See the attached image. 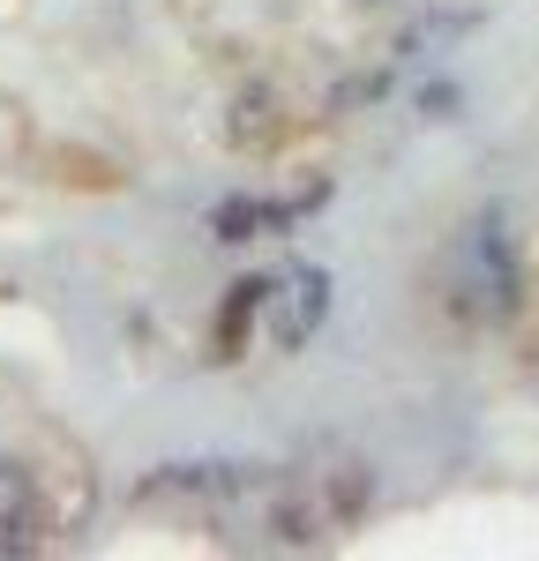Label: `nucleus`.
Listing matches in <instances>:
<instances>
[{"label":"nucleus","instance_id":"nucleus-1","mask_svg":"<svg viewBox=\"0 0 539 561\" xmlns=\"http://www.w3.org/2000/svg\"><path fill=\"white\" fill-rule=\"evenodd\" d=\"M465 293H472V314H488V322H509L517 307H525V270H517V248H509V232H502V217H480L472 225V248H465Z\"/></svg>","mask_w":539,"mask_h":561},{"label":"nucleus","instance_id":"nucleus-2","mask_svg":"<svg viewBox=\"0 0 539 561\" xmlns=\"http://www.w3.org/2000/svg\"><path fill=\"white\" fill-rule=\"evenodd\" d=\"M270 486V465H218V457H203V465H158L150 479H135V502H248V494H263Z\"/></svg>","mask_w":539,"mask_h":561},{"label":"nucleus","instance_id":"nucleus-3","mask_svg":"<svg viewBox=\"0 0 539 561\" xmlns=\"http://www.w3.org/2000/svg\"><path fill=\"white\" fill-rule=\"evenodd\" d=\"M270 337H277V352H300L330 322V270H314V262H300L293 277H285V293L270 285Z\"/></svg>","mask_w":539,"mask_h":561},{"label":"nucleus","instance_id":"nucleus-4","mask_svg":"<svg viewBox=\"0 0 539 561\" xmlns=\"http://www.w3.org/2000/svg\"><path fill=\"white\" fill-rule=\"evenodd\" d=\"M308 494H314V510H322V524L330 531H345V524L367 517V502H375V472H367V457H322V465H308Z\"/></svg>","mask_w":539,"mask_h":561},{"label":"nucleus","instance_id":"nucleus-5","mask_svg":"<svg viewBox=\"0 0 539 561\" xmlns=\"http://www.w3.org/2000/svg\"><path fill=\"white\" fill-rule=\"evenodd\" d=\"M45 547V502H38V479L23 457L0 449V554H38Z\"/></svg>","mask_w":539,"mask_h":561},{"label":"nucleus","instance_id":"nucleus-6","mask_svg":"<svg viewBox=\"0 0 539 561\" xmlns=\"http://www.w3.org/2000/svg\"><path fill=\"white\" fill-rule=\"evenodd\" d=\"M270 285H277V277H240V285H225V307H218V359H240L248 330H255V314L270 307Z\"/></svg>","mask_w":539,"mask_h":561},{"label":"nucleus","instance_id":"nucleus-7","mask_svg":"<svg viewBox=\"0 0 539 561\" xmlns=\"http://www.w3.org/2000/svg\"><path fill=\"white\" fill-rule=\"evenodd\" d=\"M210 225H218V240H255V232H263V203H255V195H225Z\"/></svg>","mask_w":539,"mask_h":561},{"label":"nucleus","instance_id":"nucleus-8","mask_svg":"<svg viewBox=\"0 0 539 561\" xmlns=\"http://www.w3.org/2000/svg\"><path fill=\"white\" fill-rule=\"evenodd\" d=\"M263 135H270V90H248L232 105V142H263Z\"/></svg>","mask_w":539,"mask_h":561},{"label":"nucleus","instance_id":"nucleus-9","mask_svg":"<svg viewBox=\"0 0 539 561\" xmlns=\"http://www.w3.org/2000/svg\"><path fill=\"white\" fill-rule=\"evenodd\" d=\"M382 90H390V68H375V76H353V83H337V90H330V105H337V113H345V105H375Z\"/></svg>","mask_w":539,"mask_h":561},{"label":"nucleus","instance_id":"nucleus-10","mask_svg":"<svg viewBox=\"0 0 539 561\" xmlns=\"http://www.w3.org/2000/svg\"><path fill=\"white\" fill-rule=\"evenodd\" d=\"M420 113L449 121V113H457V83H443V76H435V83H420Z\"/></svg>","mask_w":539,"mask_h":561}]
</instances>
